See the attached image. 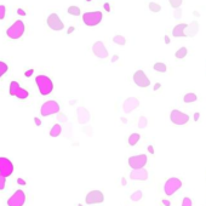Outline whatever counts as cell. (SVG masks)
Segmentation results:
<instances>
[{
	"instance_id": "7a4b0ae2",
	"label": "cell",
	"mask_w": 206,
	"mask_h": 206,
	"mask_svg": "<svg viewBox=\"0 0 206 206\" xmlns=\"http://www.w3.org/2000/svg\"><path fill=\"white\" fill-rule=\"evenodd\" d=\"M24 31H26V27H24V23L21 21V20H17L8 31H6V35L10 38V39H20L23 34H24Z\"/></svg>"
},
{
	"instance_id": "30bf717a",
	"label": "cell",
	"mask_w": 206,
	"mask_h": 206,
	"mask_svg": "<svg viewBox=\"0 0 206 206\" xmlns=\"http://www.w3.org/2000/svg\"><path fill=\"white\" fill-rule=\"evenodd\" d=\"M0 173L4 177H9L14 173V164L10 159L0 156Z\"/></svg>"
},
{
	"instance_id": "8d00e7d4",
	"label": "cell",
	"mask_w": 206,
	"mask_h": 206,
	"mask_svg": "<svg viewBox=\"0 0 206 206\" xmlns=\"http://www.w3.org/2000/svg\"><path fill=\"white\" fill-rule=\"evenodd\" d=\"M33 73H34V69H28V70L24 72V76L26 78H31L33 75Z\"/></svg>"
},
{
	"instance_id": "277c9868",
	"label": "cell",
	"mask_w": 206,
	"mask_h": 206,
	"mask_svg": "<svg viewBox=\"0 0 206 206\" xmlns=\"http://www.w3.org/2000/svg\"><path fill=\"white\" fill-rule=\"evenodd\" d=\"M61 109L58 102L53 101V99H50V101H46L44 105L41 106L40 108V114L43 117H49V115H52V114H56L58 113Z\"/></svg>"
},
{
	"instance_id": "52a82bcc",
	"label": "cell",
	"mask_w": 206,
	"mask_h": 206,
	"mask_svg": "<svg viewBox=\"0 0 206 206\" xmlns=\"http://www.w3.org/2000/svg\"><path fill=\"white\" fill-rule=\"evenodd\" d=\"M26 193L22 189L16 190L8 200V206H24L26 204Z\"/></svg>"
},
{
	"instance_id": "1f68e13d",
	"label": "cell",
	"mask_w": 206,
	"mask_h": 206,
	"mask_svg": "<svg viewBox=\"0 0 206 206\" xmlns=\"http://www.w3.org/2000/svg\"><path fill=\"white\" fill-rule=\"evenodd\" d=\"M182 2H183V0H169L170 5H171L173 9H178V8L182 5Z\"/></svg>"
},
{
	"instance_id": "9c48e42d",
	"label": "cell",
	"mask_w": 206,
	"mask_h": 206,
	"mask_svg": "<svg viewBox=\"0 0 206 206\" xmlns=\"http://www.w3.org/2000/svg\"><path fill=\"white\" fill-rule=\"evenodd\" d=\"M170 120L175 125H185L189 121V115L185 114V113H183V112H181V111L173 109V111H171Z\"/></svg>"
},
{
	"instance_id": "f5cc1de1",
	"label": "cell",
	"mask_w": 206,
	"mask_h": 206,
	"mask_svg": "<svg viewBox=\"0 0 206 206\" xmlns=\"http://www.w3.org/2000/svg\"><path fill=\"white\" fill-rule=\"evenodd\" d=\"M79 206H81V205H79Z\"/></svg>"
},
{
	"instance_id": "8992f818",
	"label": "cell",
	"mask_w": 206,
	"mask_h": 206,
	"mask_svg": "<svg viewBox=\"0 0 206 206\" xmlns=\"http://www.w3.org/2000/svg\"><path fill=\"white\" fill-rule=\"evenodd\" d=\"M148 163V158L146 154H140V155H134L130 156L127 160L129 166L132 170H137V169H144V166Z\"/></svg>"
},
{
	"instance_id": "d6986e66",
	"label": "cell",
	"mask_w": 206,
	"mask_h": 206,
	"mask_svg": "<svg viewBox=\"0 0 206 206\" xmlns=\"http://www.w3.org/2000/svg\"><path fill=\"white\" fill-rule=\"evenodd\" d=\"M61 134H62V126L60 124H55L50 129V136L51 137H58Z\"/></svg>"
},
{
	"instance_id": "4316f807",
	"label": "cell",
	"mask_w": 206,
	"mask_h": 206,
	"mask_svg": "<svg viewBox=\"0 0 206 206\" xmlns=\"http://www.w3.org/2000/svg\"><path fill=\"white\" fill-rule=\"evenodd\" d=\"M113 41L115 43V44H118V45H125L126 44V39L123 37V35H115L114 38H113Z\"/></svg>"
},
{
	"instance_id": "74e56055",
	"label": "cell",
	"mask_w": 206,
	"mask_h": 206,
	"mask_svg": "<svg viewBox=\"0 0 206 206\" xmlns=\"http://www.w3.org/2000/svg\"><path fill=\"white\" fill-rule=\"evenodd\" d=\"M58 120H60V121H63V123H66L67 118H66V115H63V114H60V115H58Z\"/></svg>"
},
{
	"instance_id": "7402d4cb",
	"label": "cell",
	"mask_w": 206,
	"mask_h": 206,
	"mask_svg": "<svg viewBox=\"0 0 206 206\" xmlns=\"http://www.w3.org/2000/svg\"><path fill=\"white\" fill-rule=\"evenodd\" d=\"M140 138H141L140 134H132V135H130V136H129L127 142H129V144H130V146H136V144H137V142L140 141Z\"/></svg>"
},
{
	"instance_id": "5b68a950",
	"label": "cell",
	"mask_w": 206,
	"mask_h": 206,
	"mask_svg": "<svg viewBox=\"0 0 206 206\" xmlns=\"http://www.w3.org/2000/svg\"><path fill=\"white\" fill-rule=\"evenodd\" d=\"M181 187H182V181H181L179 178H177V177H171V178H169V179L166 181V183H165V185H164V192H165L166 195L171 196V195H173Z\"/></svg>"
},
{
	"instance_id": "60d3db41",
	"label": "cell",
	"mask_w": 206,
	"mask_h": 206,
	"mask_svg": "<svg viewBox=\"0 0 206 206\" xmlns=\"http://www.w3.org/2000/svg\"><path fill=\"white\" fill-rule=\"evenodd\" d=\"M17 14H18L20 16H26V11L22 10V9H18V10H17Z\"/></svg>"
},
{
	"instance_id": "d6a6232c",
	"label": "cell",
	"mask_w": 206,
	"mask_h": 206,
	"mask_svg": "<svg viewBox=\"0 0 206 206\" xmlns=\"http://www.w3.org/2000/svg\"><path fill=\"white\" fill-rule=\"evenodd\" d=\"M6 188V177H4L2 173H0V190H5Z\"/></svg>"
},
{
	"instance_id": "f1b7e54d",
	"label": "cell",
	"mask_w": 206,
	"mask_h": 206,
	"mask_svg": "<svg viewBox=\"0 0 206 206\" xmlns=\"http://www.w3.org/2000/svg\"><path fill=\"white\" fill-rule=\"evenodd\" d=\"M149 10L152 12H160L161 6L159 4H156V3H149Z\"/></svg>"
},
{
	"instance_id": "f35d334b",
	"label": "cell",
	"mask_w": 206,
	"mask_h": 206,
	"mask_svg": "<svg viewBox=\"0 0 206 206\" xmlns=\"http://www.w3.org/2000/svg\"><path fill=\"white\" fill-rule=\"evenodd\" d=\"M103 8H105V10L106 11H111V5H109V3H105V5H103Z\"/></svg>"
},
{
	"instance_id": "8fae6325",
	"label": "cell",
	"mask_w": 206,
	"mask_h": 206,
	"mask_svg": "<svg viewBox=\"0 0 206 206\" xmlns=\"http://www.w3.org/2000/svg\"><path fill=\"white\" fill-rule=\"evenodd\" d=\"M47 26L52 29V31H62L64 28V24L62 22V20L60 18V16L57 14H51L47 17Z\"/></svg>"
},
{
	"instance_id": "ac0fdd59",
	"label": "cell",
	"mask_w": 206,
	"mask_h": 206,
	"mask_svg": "<svg viewBox=\"0 0 206 206\" xmlns=\"http://www.w3.org/2000/svg\"><path fill=\"white\" fill-rule=\"evenodd\" d=\"M187 33H185V37H194L198 31H199V23L196 21H193L190 26H187Z\"/></svg>"
},
{
	"instance_id": "44dd1931",
	"label": "cell",
	"mask_w": 206,
	"mask_h": 206,
	"mask_svg": "<svg viewBox=\"0 0 206 206\" xmlns=\"http://www.w3.org/2000/svg\"><path fill=\"white\" fill-rule=\"evenodd\" d=\"M196 99H198V97H196V95L193 93V92L185 93L184 97H183V101H184L185 103H193V102H195Z\"/></svg>"
},
{
	"instance_id": "ab89813d",
	"label": "cell",
	"mask_w": 206,
	"mask_h": 206,
	"mask_svg": "<svg viewBox=\"0 0 206 206\" xmlns=\"http://www.w3.org/2000/svg\"><path fill=\"white\" fill-rule=\"evenodd\" d=\"M34 123H35V126H40L41 125V120L39 118H34Z\"/></svg>"
},
{
	"instance_id": "681fc988",
	"label": "cell",
	"mask_w": 206,
	"mask_h": 206,
	"mask_svg": "<svg viewBox=\"0 0 206 206\" xmlns=\"http://www.w3.org/2000/svg\"><path fill=\"white\" fill-rule=\"evenodd\" d=\"M158 89H160V84H156V85L154 86V90H158Z\"/></svg>"
},
{
	"instance_id": "e0dca14e",
	"label": "cell",
	"mask_w": 206,
	"mask_h": 206,
	"mask_svg": "<svg viewBox=\"0 0 206 206\" xmlns=\"http://www.w3.org/2000/svg\"><path fill=\"white\" fill-rule=\"evenodd\" d=\"M187 26H188V24H185V23H179V24H177V26L173 28V31H172V35H173L175 38L185 37V34H184V31H185Z\"/></svg>"
},
{
	"instance_id": "ba28073f",
	"label": "cell",
	"mask_w": 206,
	"mask_h": 206,
	"mask_svg": "<svg viewBox=\"0 0 206 206\" xmlns=\"http://www.w3.org/2000/svg\"><path fill=\"white\" fill-rule=\"evenodd\" d=\"M103 201H105V195H103V193L101 190H91L85 196V202L87 205L102 204Z\"/></svg>"
},
{
	"instance_id": "836d02e7",
	"label": "cell",
	"mask_w": 206,
	"mask_h": 206,
	"mask_svg": "<svg viewBox=\"0 0 206 206\" xmlns=\"http://www.w3.org/2000/svg\"><path fill=\"white\" fill-rule=\"evenodd\" d=\"M182 206H193V202H192V199L185 196L183 198V201H182Z\"/></svg>"
},
{
	"instance_id": "e575fe53",
	"label": "cell",
	"mask_w": 206,
	"mask_h": 206,
	"mask_svg": "<svg viewBox=\"0 0 206 206\" xmlns=\"http://www.w3.org/2000/svg\"><path fill=\"white\" fill-rule=\"evenodd\" d=\"M6 16V8L4 5H0V20H4Z\"/></svg>"
},
{
	"instance_id": "6da1fadb",
	"label": "cell",
	"mask_w": 206,
	"mask_h": 206,
	"mask_svg": "<svg viewBox=\"0 0 206 206\" xmlns=\"http://www.w3.org/2000/svg\"><path fill=\"white\" fill-rule=\"evenodd\" d=\"M35 84L38 86L39 92L43 96L50 95L52 92V90H53V82H52V80L49 76L44 75V74H40V75H38L35 78Z\"/></svg>"
},
{
	"instance_id": "d4e9b609",
	"label": "cell",
	"mask_w": 206,
	"mask_h": 206,
	"mask_svg": "<svg viewBox=\"0 0 206 206\" xmlns=\"http://www.w3.org/2000/svg\"><path fill=\"white\" fill-rule=\"evenodd\" d=\"M20 87H21V86H20V84H18L17 81H11V84H10V95H11V96H15L16 91H17Z\"/></svg>"
},
{
	"instance_id": "cb8c5ba5",
	"label": "cell",
	"mask_w": 206,
	"mask_h": 206,
	"mask_svg": "<svg viewBox=\"0 0 206 206\" xmlns=\"http://www.w3.org/2000/svg\"><path fill=\"white\" fill-rule=\"evenodd\" d=\"M187 53H188V50H187V47H181L179 50H177V52L175 53V56H176V58L181 60V58H184Z\"/></svg>"
},
{
	"instance_id": "ffe728a7",
	"label": "cell",
	"mask_w": 206,
	"mask_h": 206,
	"mask_svg": "<svg viewBox=\"0 0 206 206\" xmlns=\"http://www.w3.org/2000/svg\"><path fill=\"white\" fill-rule=\"evenodd\" d=\"M28 96H29V92L23 87H20L15 93V97H17L20 99H26V98H28Z\"/></svg>"
},
{
	"instance_id": "9a60e30c",
	"label": "cell",
	"mask_w": 206,
	"mask_h": 206,
	"mask_svg": "<svg viewBox=\"0 0 206 206\" xmlns=\"http://www.w3.org/2000/svg\"><path fill=\"white\" fill-rule=\"evenodd\" d=\"M130 178L132 181H138V182H144L148 179V171L144 169H137L132 170L130 172Z\"/></svg>"
},
{
	"instance_id": "d590c367",
	"label": "cell",
	"mask_w": 206,
	"mask_h": 206,
	"mask_svg": "<svg viewBox=\"0 0 206 206\" xmlns=\"http://www.w3.org/2000/svg\"><path fill=\"white\" fill-rule=\"evenodd\" d=\"M173 16H175V18H176V20L181 18V17H182V10H181L179 8H178V9H176V11H175Z\"/></svg>"
},
{
	"instance_id": "4fadbf2b",
	"label": "cell",
	"mask_w": 206,
	"mask_h": 206,
	"mask_svg": "<svg viewBox=\"0 0 206 206\" xmlns=\"http://www.w3.org/2000/svg\"><path fill=\"white\" fill-rule=\"evenodd\" d=\"M138 106H140V101H138L137 98H135V97H129V98H126V99L124 101V103H123V111H124V113L129 114V113H131L134 109H136Z\"/></svg>"
},
{
	"instance_id": "7bdbcfd3",
	"label": "cell",
	"mask_w": 206,
	"mask_h": 206,
	"mask_svg": "<svg viewBox=\"0 0 206 206\" xmlns=\"http://www.w3.org/2000/svg\"><path fill=\"white\" fill-rule=\"evenodd\" d=\"M148 152H149L150 154H154V148H153V146H149V147H148Z\"/></svg>"
},
{
	"instance_id": "b9f144b4",
	"label": "cell",
	"mask_w": 206,
	"mask_h": 206,
	"mask_svg": "<svg viewBox=\"0 0 206 206\" xmlns=\"http://www.w3.org/2000/svg\"><path fill=\"white\" fill-rule=\"evenodd\" d=\"M17 183H18V184H22V185H24V184H26L24 179H22V178H18V179H17Z\"/></svg>"
},
{
	"instance_id": "c3c4849f",
	"label": "cell",
	"mask_w": 206,
	"mask_h": 206,
	"mask_svg": "<svg viewBox=\"0 0 206 206\" xmlns=\"http://www.w3.org/2000/svg\"><path fill=\"white\" fill-rule=\"evenodd\" d=\"M165 43H166V44H169V43H170V39H169V37H165Z\"/></svg>"
},
{
	"instance_id": "4dcf8cb0",
	"label": "cell",
	"mask_w": 206,
	"mask_h": 206,
	"mask_svg": "<svg viewBox=\"0 0 206 206\" xmlns=\"http://www.w3.org/2000/svg\"><path fill=\"white\" fill-rule=\"evenodd\" d=\"M8 69H9L8 64H6L5 62H3V61H0V78H2V76L8 72Z\"/></svg>"
},
{
	"instance_id": "f546056e",
	"label": "cell",
	"mask_w": 206,
	"mask_h": 206,
	"mask_svg": "<svg viewBox=\"0 0 206 206\" xmlns=\"http://www.w3.org/2000/svg\"><path fill=\"white\" fill-rule=\"evenodd\" d=\"M147 118L146 117H141L140 119H138V124H137V126H138V129H146L147 127Z\"/></svg>"
},
{
	"instance_id": "603a6c76",
	"label": "cell",
	"mask_w": 206,
	"mask_h": 206,
	"mask_svg": "<svg viewBox=\"0 0 206 206\" xmlns=\"http://www.w3.org/2000/svg\"><path fill=\"white\" fill-rule=\"evenodd\" d=\"M154 70H156V72H159V73H165L166 72V64L165 63H163V62H156L155 64H154Z\"/></svg>"
},
{
	"instance_id": "5bb4252c",
	"label": "cell",
	"mask_w": 206,
	"mask_h": 206,
	"mask_svg": "<svg viewBox=\"0 0 206 206\" xmlns=\"http://www.w3.org/2000/svg\"><path fill=\"white\" fill-rule=\"evenodd\" d=\"M76 118H78V123L79 124H87L90 121V112L84 107V106H80L78 109H76Z\"/></svg>"
},
{
	"instance_id": "7c38bea8",
	"label": "cell",
	"mask_w": 206,
	"mask_h": 206,
	"mask_svg": "<svg viewBox=\"0 0 206 206\" xmlns=\"http://www.w3.org/2000/svg\"><path fill=\"white\" fill-rule=\"evenodd\" d=\"M134 81L140 87H148L150 85V80L147 78L146 73L143 70H141V69L137 70V72H135V74H134Z\"/></svg>"
},
{
	"instance_id": "f6af8a7d",
	"label": "cell",
	"mask_w": 206,
	"mask_h": 206,
	"mask_svg": "<svg viewBox=\"0 0 206 206\" xmlns=\"http://www.w3.org/2000/svg\"><path fill=\"white\" fill-rule=\"evenodd\" d=\"M73 32H74V28H73V27H70V28L68 29V32H67V33H68V34H70V33H73Z\"/></svg>"
},
{
	"instance_id": "83f0119b",
	"label": "cell",
	"mask_w": 206,
	"mask_h": 206,
	"mask_svg": "<svg viewBox=\"0 0 206 206\" xmlns=\"http://www.w3.org/2000/svg\"><path fill=\"white\" fill-rule=\"evenodd\" d=\"M68 14L72 16H79L80 15V9L78 6H69L68 8Z\"/></svg>"
},
{
	"instance_id": "3957f363",
	"label": "cell",
	"mask_w": 206,
	"mask_h": 206,
	"mask_svg": "<svg viewBox=\"0 0 206 206\" xmlns=\"http://www.w3.org/2000/svg\"><path fill=\"white\" fill-rule=\"evenodd\" d=\"M102 18H103V14L101 11H90L82 15V22L89 27L97 26L98 23H101Z\"/></svg>"
},
{
	"instance_id": "ee69618b",
	"label": "cell",
	"mask_w": 206,
	"mask_h": 206,
	"mask_svg": "<svg viewBox=\"0 0 206 206\" xmlns=\"http://www.w3.org/2000/svg\"><path fill=\"white\" fill-rule=\"evenodd\" d=\"M163 204H164L165 206H170V201L166 200V199H163Z\"/></svg>"
},
{
	"instance_id": "484cf974",
	"label": "cell",
	"mask_w": 206,
	"mask_h": 206,
	"mask_svg": "<svg viewBox=\"0 0 206 206\" xmlns=\"http://www.w3.org/2000/svg\"><path fill=\"white\" fill-rule=\"evenodd\" d=\"M142 196H143L142 192H141V190H136L135 193H132V194L130 195V199H131L132 201H140V200L142 199Z\"/></svg>"
},
{
	"instance_id": "7dc6e473",
	"label": "cell",
	"mask_w": 206,
	"mask_h": 206,
	"mask_svg": "<svg viewBox=\"0 0 206 206\" xmlns=\"http://www.w3.org/2000/svg\"><path fill=\"white\" fill-rule=\"evenodd\" d=\"M121 184H123V185H125V184H126V181H125V178H124V177L121 178Z\"/></svg>"
},
{
	"instance_id": "816d5d0a",
	"label": "cell",
	"mask_w": 206,
	"mask_h": 206,
	"mask_svg": "<svg viewBox=\"0 0 206 206\" xmlns=\"http://www.w3.org/2000/svg\"><path fill=\"white\" fill-rule=\"evenodd\" d=\"M86 2H92V0H86Z\"/></svg>"
},
{
	"instance_id": "2e32d148",
	"label": "cell",
	"mask_w": 206,
	"mask_h": 206,
	"mask_svg": "<svg viewBox=\"0 0 206 206\" xmlns=\"http://www.w3.org/2000/svg\"><path fill=\"white\" fill-rule=\"evenodd\" d=\"M92 52L98 57V58H107L108 57V51L106 50L105 45L102 41H96L92 46Z\"/></svg>"
},
{
	"instance_id": "f907efd6",
	"label": "cell",
	"mask_w": 206,
	"mask_h": 206,
	"mask_svg": "<svg viewBox=\"0 0 206 206\" xmlns=\"http://www.w3.org/2000/svg\"><path fill=\"white\" fill-rule=\"evenodd\" d=\"M117 60H118V56H114V57H113V58H112V62H115V61H117Z\"/></svg>"
},
{
	"instance_id": "bcb514c9",
	"label": "cell",
	"mask_w": 206,
	"mask_h": 206,
	"mask_svg": "<svg viewBox=\"0 0 206 206\" xmlns=\"http://www.w3.org/2000/svg\"><path fill=\"white\" fill-rule=\"evenodd\" d=\"M199 119V113H195V115H194V120H198Z\"/></svg>"
}]
</instances>
